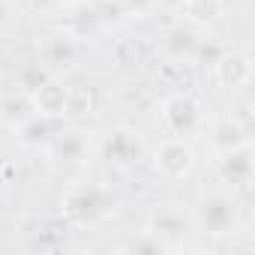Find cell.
Instances as JSON below:
<instances>
[{"label": "cell", "instance_id": "cell-1", "mask_svg": "<svg viewBox=\"0 0 255 255\" xmlns=\"http://www.w3.org/2000/svg\"><path fill=\"white\" fill-rule=\"evenodd\" d=\"M192 213V225L195 234L210 237V240H231L243 231V198L240 192L213 183L210 189H204L195 204L189 207Z\"/></svg>", "mask_w": 255, "mask_h": 255}, {"label": "cell", "instance_id": "cell-2", "mask_svg": "<svg viewBox=\"0 0 255 255\" xmlns=\"http://www.w3.org/2000/svg\"><path fill=\"white\" fill-rule=\"evenodd\" d=\"M114 210V192L102 180L72 183L60 198V219L69 228H93Z\"/></svg>", "mask_w": 255, "mask_h": 255}, {"label": "cell", "instance_id": "cell-3", "mask_svg": "<svg viewBox=\"0 0 255 255\" xmlns=\"http://www.w3.org/2000/svg\"><path fill=\"white\" fill-rule=\"evenodd\" d=\"M96 153L114 171H132V168H138L144 162L147 141H144V135L135 129V126L120 123V126H111V129L99 138Z\"/></svg>", "mask_w": 255, "mask_h": 255}, {"label": "cell", "instance_id": "cell-4", "mask_svg": "<svg viewBox=\"0 0 255 255\" xmlns=\"http://www.w3.org/2000/svg\"><path fill=\"white\" fill-rule=\"evenodd\" d=\"M159 126L168 135L177 138H192L204 126V108L201 99L189 90H171L159 102Z\"/></svg>", "mask_w": 255, "mask_h": 255}, {"label": "cell", "instance_id": "cell-5", "mask_svg": "<svg viewBox=\"0 0 255 255\" xmlns=\"http://www.w3.org/2000/svg\"><path fill=\"white\" fill-rule=\"evenodd\" d=\"M153 159V171L168 180V183H180L186 177H192L195 165H198V153L192 147L189 138H177V135H168L156 144V150L150 153Z\"/></svg>", "mask_w": 255, "mask_h": 255}, {"label": "cell", "instance_id": "cell-6", "mask_svg": "<svg viewBox=\"0 0 255 255\" xmlns=\"http://www.w3.org/2000/svg\"><path fill=\"white\" fill-rule=\"evenodd\" d=\"M213 177H216V183L243 195L255 180V150H252V144L216 153L213 156Z\"/></svg>", "mask_w": 255, "mask_h": 255}, {"label": "cell", "instance_id": "cell-7", "mask_svg": "<svg viewBox=\"0 0 255 255\" xmlns=\"http://www.w3.org/2000/svg\"><path fill=\"white\" fill-rule=\"evenodd\" d=\"M207 69L213 84L228 93H240L252 84V57L246 48H222Z\"/></svg>", "mask_w": 255, "mask_h": 255}, {"label": "cell", "instance_id": "cell-8", "mask_svg": "<svg viewBox=\"0 0 255 255\" xmlns=\"http://www.w3.org/2000/svg\"><path fill=\"white\" fill-rule=\"evenodd\" d=\"M147 228H150L168 249L186 243V240L195 234L192 213H189L183 204H156V210H153L150 219H147Z\"/></svg>", "mask_w": 255, "mask_h": 255}, {"label": "cell", "instance_id": "cell-9", "mask_svg": "<svg viewBox=\"0 0 255 255\" xmlns=\"http://www.w3.org/2000/svg\"><path fill=\"white\" fill-rule=\"evenodd\" d=\"M243 144H252V129L249 123H243L240 114H219L207 123V147L210 153H225V150H234V147H243Z\"/></svg>", "mask_w": 255, "mask_h": 255}, {"label": "cell", "instance_id": "cell-10", "mask_svg": "<svg viewBox=\"0 0 255 255\" xmlns=\"http://www.w3.org/2000/svg\"><path fill=\"white\" fill-rule=\"evenodd\" d=\"M198 42H201L198 27H189L180 21L159 36V57H162V63H171V66H192Z\"/></svg>", "mask_w": 255, "mask_h": 255}, {"label": "cell", "instance_id": "cell-11", "mask_svg": "<svg viewBox=\"0 0 255 255\" xmlns=\"http://www.w3.org/2000/svg\"><path fill=\"white\" fill-rule=\"evenodd\" d=\"M48 153V159L54 165H84L87 156H90V138L84 129H78V126H66L42 147Z\"/></svg>", "mask_w": 255, "mask_h": 255}, {"label": "cell", "instance_id": "cell-12", "mask_svg": "<svg viewBox=\"0 0 255 255\" xmlns=\"http://www.w3.org/2000/svg\"><path fill=\"white\" fill-rule=\"evenodd\" d=\"M78 51H81V39H75L72 33H66L63 27L48 33L42 39V48H39V60L54 72L60 75V69H69L78 63Z\"/></svg>", "mask_w": 255, "mask_h": 255}, {"label": "cell", "instance_id": "cell-13", "mask_svg": "<svg viewBox=\"0 0 255 255\" xmlns=\"http://www.w3.org/2000/svg\"><path fill=\"white\" fill-rule=\"evenodd\" d=\"M33 108L36 114L66 120V102H69V81L63 75H48L33 93Z\"/></svg>", "mask_w": 255, "mask_h": 255}, {"label": "cell", "instance_id": "cell-14", "mask_svg": "<svg viewBox=\"0 0 255 255\" xmlns=\"http://www.w3.org/2000/svg\"><path fill=\"white\" fill-rule=\"evenodd\" d=\"M177 9H180L183 24L207 30V27H213V24H219L225 18L228 0H180Z\"/></svg>", "mask_w": 255, "mask_h": 255}, {"label": "cell", "instance_id": "cell-15", "mask_svg": "<svg viewBox=\"0 0 255 255\" xmlns=\"http://www.w3.org/2000/svg\"><path fill=\"white\" fill-rule=\"evenodd\" d=\"M63 123H66V120L45 117V114H33V117H27L18 129H15V138H18V144H24V147H45V144L63 129Z\"/></svg>", "mask_w": 255, "mask_h": 255}, {"label": "cell", "instance_id": "cell-16", "mask_svg": "<svg viewBox=\"0 0 255 255\" xmlns=\"http://www.w3.org/2000/svg\"><path fill=\"white\" fill-rule=\"evenodd\" d=\"M33 114H36V108H33V96L27 90L15 87L9 93H0V123L9 126L12 132L18 129L27 117H33Z\"/></svg>", "mask_w": 255, "mask_h": 255}, {"label": "cell", "instance_id": "cell-17", "mask_svg": "<svg viewBox=\"0 0 255 255\" xmlns=\"http://www.w3.org/2000/svg\"><path fill=\"white\" fill-rule=\"evenodd\" d=\"M48 75H54V72H51L39 57H36V60H27V63H21V66H18V72H15V87H21V90L33 93V90H36Z\"/></svg>", "mask_w": 255, "mask_h": 255}, {"label": "cell", "instance_id": "cell-18", "mask_svg": "<svg viewBox=\"0 0 255 255\" xmlns=\"http://www.w3.org/2000/svg\"><path fill=\"white\" fill-rule=\"evenodd\" d=\"M93 108V96L87 87H72L69 84V102H66V123H78L90 114Z\"/></svg>", "mask_w": 255, "mask_h": 255}, {"label": "cell", "instance_id": "cell-19", "mask_svg": "<svg viewBox=\"0 0 255 255\" xmlns=\"http://www.w3.org/2000/svg\"><path fill=\"white\" fill-rule=\"evenodd\" d=\"M126 252H147V255H159V252H168V246L150 231V228H144V231H138L129 243H126L123 246Z\"/></svg>", "mask_w": 255, "mask_h": 255}, {"label": "cell", "instance_id": "cell-20", "mask_svg": "<svg viewBox=\"0 0 255 255\" xmlns=\"http://www.w3.org/2000/svg\"><path fill=\"white\" fill-rule=\"evenodd\" d=\"M15 18H18L15 3H12V0H0V39L15 27Z\"/></svg>", "mask_w": 255, "mask_h": 255}, {"label": "cell", "instance_id": "cell-21", "mask_svg": "<svg viewBox=\"0 0 255 255\" xmlns=\"http://www.w3.org/2000/svg\"><path fill=\"white\" fill-rule=\"evenodd\" d=\"M51 3H63V6H72V3H78V0H51Z\"/></svg>", "mask_w": 255, "mask_h": 255}, {"label": "cell", "instance_id": "cell-22", "mask_svg": "<svg viewBox=\"0 0 255 255\" xmlns=\"http://www.w3.org/2000/svg\"><path fill=\"white\" fill-rule=\"evenodd\" d=\"M0 87H3V72H0Z\"/></svg>", "mask_w": 255, "mask_h": 255}]
</instances>
